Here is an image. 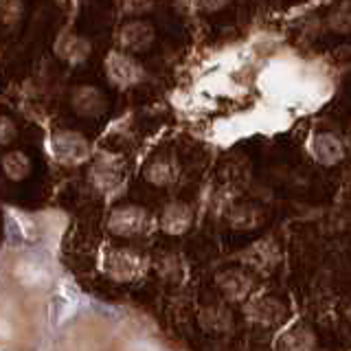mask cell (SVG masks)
<instances>
[{"instance_id":"obj_9","label":"cell","mask_w":351,"mask_h":351,"mask_svg":"<svg viewBox=\"0 0 351 351\" xmlns=\"http://www.w3.org/2000/svg\"><path fill=\"white\" fill-rule=\"evenodd\" d=\"M215 285L219 294L230 303L244 305L255 292V274L246 268H224L215 274Z\"/></svg>"},{"instance_id":"obj_22","label":"cell","mask_w":351,"mask_h":351,"mask_svg":"<svg viewBox=\"0 0 351 351\" xmlns=\"http://www.w3.org/2000/svg\"><path fill=\"white\" fill-rule=\"evenodd\" d=\"M16 138H18V128H16V123L7 114H3V119H0V145L7 147L9 143H14Z\"/></svg>"},{"instance_id":"obj_16","label":"cell","mask_w":351,"mask_h":351,"mask_svg":"<svg viewBox=\"0 0 351 351\" xmlns=\"http://www.w3.org/2000/svg\"><path fill=\"white\" fill-rule=\"evenodd\" d=\"M226 222L233 230L250 233V230H257L263 222H266V213H263V208L255 202H239L228 208Z\"/></svg>"},{"instance_id":"obj_13","label":"cell","mask_w":351,"mask_h":351,"mask_svg":"<svg viewBox=\"0 0 351 351\" xmlns=\"http://www.w3.org/2000/svg\"><path fill=\"white\" fill-rule=\"evenodd\" d=\"M316 345V332L305 321L283 325L277 338H274V351H314Z\"/></svg>"},{"instance_id":"obj_3","label":"cell","mask_w":351,"mask_h":351,"mask_svg":"<svg viewBox=\"0 0 351 351\" xmlns=\"http://www.w3.org/2000/svg\"><path fill=\"white\" fill-rule=\"evenodd\" d=\"M88 180L95 186V191L104 193L106 197H112L121 193L128 180V167L125 158L114 152H101L90 162L88 169Z\"/></svg>"},{"instance_id":"obj_17","label":"cell","mask_w":351,"mask_h":351,"mask_svg":"<svg viewBox=\"0 0 351 351\" xmlns=\"http://www.w3.org/2000/svg\"><path fill=\"white\" fill-rule=\"evenodd\" d=\"M197 325H200L206 334H228V332H233L235 321L228 307L206 305L197 312Z\"/></svg>"},{"instance_id":"obj_11","label":"cell","mask_w":351,"mask_h":351,"mask_svg":"<svg viewBox=\"0 0 351 351\" xmlns=\"http://www.w3.org/2000/svg\"><path fill=\"white\" fill-rule=\"evenodd\" d=\"M71 110L82 119L97 121L108 112V97L93 84H82L71 93Z\"/></svg>"},{"instance_id":"obj_4","label":"cell","mask_w":351,"mask_h":351,"mask_svg":"<svg viewBox=\"0 0 351 351\" xmlns=\"http://www.w3.org/2000/svg\"><path fill=\"white\" fill-rule=\"evenodd\" d=\"M106 226H108V233L119 239H136V237L147 235L154 228V217L145 206L123 204L110 211Z\"/></svg>"},{"instance_id":"obj_7","label":"cell","mask_w":351,"mask_h":351,"mask_svg":"<svg viewBox=\"0 0 351 351\" xmlns=\"http://www.w3.org/2000/svg\"><path fill=\"white\" fill-rule=\"evenodd\" d=\"M239 261H241V268H246L248 272L268 277V274H272L279 266L281 248L272 237H261L239 252Z\"/></svg>"},{"instance_id":"obj_8","label":"cell","mask_w":351,"mask_h":351,"mask_svg":"<svg viewBox=\"0 0 351 351\" xmlns=\"http://www.w3.org/2000/svg\"><path fill=\"white\" fill-rule=\"evenodd\" d=\"M156 42V29H154L152 22L143 20V18H132L125 20L114 31V44L119 51L130 53V55H136V53H145L154 47Z\"/></svg>"},{"instance_id":"obj_6","label":"cell","mask_w":351,"mask_h":351,"mask_svg":"<svg viewBox=\"0 0 351 351\" xmlns=\"http://www.w3.org/2000/svg\"><path fill=\"white\" fill-rule=\"evenodd\" d=\"M244 316L250 325L261 329H277L283 327L288 318V307L274 294H257L250 296L244 303Z\"/></svg>"},{"instance_id":"obj_1","label":"cell","mask_w":351,"mask_h":351,"mask_svg":"<svg viewBox=\"0 0 351 351\" xmlns=\"http://www.w3.org/2000/svg\"><path fill=\"white\" fill-rule=\"evenodd\" d=\"M152 268V259L136 248L110 246L101 250L99 257V272L114 283H134L143 279Z\"/></svg>"},{"instance_id":"obj_15","label":"cell","mask_w":351,"mask_h":351,"mask_svg":"<svg viewBox=\"0 0 351 351\" xmlns=\"http://www.w3.org/2000/svg\"><path fill=\"white\" fill-rule=\"evenodd\" d=\"M143 178H145L147 184L160 186V189L171 186L178 180V162H176L173 156H167V154L154 156L147 160L145 167H143Z\"/></svg>"},{"instance_id":"obj_23","label":"cell","mask_w":351,"mask_h":351,"mask_svg":"<svg viewBox=\"0 0 351 351\" xmlns=\"http://www.w3.org/2000/svg\"><path fill=\"white\" fill-rule=\"evenodd\" d=\"M200 7H204V9H208V11H213V9H222V7H226V3H202Z\"/></svg>"},{"instance_id":"obj_24","label":"cell","mask_w":351,"mask_h":351,"mask_svg":"<svg viewBox=\"0 0 351 351\" xmlns=\"http://www.w3.org/2000/svg\"><path fill=\"white\" fill-rule=\"evenodd\" d=\"M345 138H347V143L351 145V119H349V123H347V128H345Z\"/></svg>"},{"instance_id":"obj_2","label":"cell","mask_w":351,"mask_h":351,"mask_svg":"<svg viewBox=\"0 0 351 351\" xmlns=\"http://www.w3.org/2000/svg\"><path fill=\"white\" fill-rule=\"evenodd\" d=\"M47 154L62 167H82L93 158V145L82 132L58 130L47 138Z\"/></svg>"},{"instance_id":"obj_14","label":"cell","mask_w":351,"mask_h":351,"mask_svg":"<svg viewBox=\"0 0 351 351\" xmlns=\"http://www.w3.org/2000/svg\"><path fill=\"white\" fill-rule=\"evenodd\" d=\"M193 224V206L184 200H171L165 204L162 213L158 217V226L165 235L178 237L184 235Z\"/></svg>"},{"instance_id":"obj_10","label":"cell","mask_w":351,"mask_h":351,"mask_svg":"<svg viewBox=\"0 0 351 351\" xmlns=\"http://www.w3.org/2000/svg\"><path fill=\"white\" fill-rule=\"evenodd\" d=\"M345 154V141L334 132H314L307 141V156L314 162L323 165V167H334V165L343 162Z\"/></svg>"},{"instance_id":"obj_18","label":"cell","mask_w":351,"mask_h":351,"mask_svg":"<svg viewBox=\"0 0 351 351\" xmlns=\"http://www.w3.org/2000/svg\"><path fill=\"white\" fill-rule=\"evenodd\" d=\"M152 266L156 268L158 277L167 283H180L184 277L182 257L173 250H162V252H158V255H154Z\"/></svg>"},{"instance_id":"obj_12","label":"cell","mask_w":351,"mask_h":351,"mask_svg":"<svg viewBox=\"0 0 351 351\" xmlns=\"http://www.w3.org/2000/svg\"><path fill=\"white\" fill-rule=\"evenodd\" d=\"M53 51H55V58H58L60 62L77 69V66H82V64H86L88 60H90L93 42L88 40L86 36H82V33L66 31L58 40H55Z\"/></svg>"},{"instance_id":"obj_20","label":"cell","mask_w":351,"mask_h":351,"mask_svg":"<svg viewBox=\"0 0 351 351\" xmlns=\"http://www.w3.org/2000/svg\"><path fill=\"white\" fill-rule=\"evenodd\" d=\"M325 25L336 36H351V0L334 5L325 18Z\"/></svg>"},{"instance_id":"obj_21","label":"cell","mask_w":351,"mask_h":351,"mask_svg":"<svg viewBox=\"0 0 351 351\" xmlns=\"http://www.w3.org/2000/svg\"><path fill=\"white\" fill-rule=\"evenodd\" d=\"M22 11H25V5L16 3V0H9V3H0V20H3L5 27H11L14 22H18L22 18Z\"/></svg>"},{"instance_id":"obj_19","label":"cell","mask_w":351,"mask_h":351,"mask_svg":"<svg viewBox=\"0 0 351 351\" xmlns=\"http://www.w3.org/2000/svg\"><path fill=\"white\" fill-rule=\"evenodd\" d=\"M3 171L7 176V180L11 182H22L27 180L33 171V162L27 156V152L22 149H7L3 154Z\"/></svg>"},{"instance_id":"obj_5","label":"cell","mask_w":351,"mask_h":351,"mask_svg":"<svg viewBox=\"0 0 351 351\" xmlns=\"http://www.w3.org/2000/svg\"><path fill=\"white\" fill-rule=\"evenodd\" d=\"M104 73L110 86L119 88V90H132V88L141 86L147 80V71L134 55L123 53L119 49H112L106 53L104 58Z\"/></svg>"}]
</instances>
